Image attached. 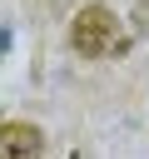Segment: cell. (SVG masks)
Returning <instances> with one entry per match:
<instances>
[{"label":"cell","instance_id":"cell-1","mask_svg":"<svg viewBox=\"0 0 149 159\" xmlns=\"http://www.w3.org/2000/svg\"><path fill=\"white\" fill-rule=\"evenodd\" d=\"M70 45H74L79 55H89V60H104V55L124 50V25H119L114 10H104V5H84V10L70 20Z\"/></svg>","mask_w":149,"mask_h":159},{"label":"cell","instance_id":"cell-2","mask_svg":"<svg viewBox=\"0 0 149 159\" xmlns=\"http://www.w3.org/2000/svg\"><path fill=\"white\" fill-rule=\"evenodd\" d=\"M40 149H45V134L35 124H0V159H25Z\"/></svg>","mask_w":149,"mask_h":159}]
</instances>
